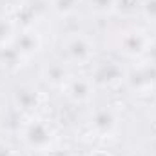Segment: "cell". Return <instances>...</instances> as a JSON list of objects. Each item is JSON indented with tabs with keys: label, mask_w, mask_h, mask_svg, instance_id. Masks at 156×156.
Returning <instances> with one entry per match:
<instances>
[{
	"label": "cell",
	"mask_w": 156,
	"mask_h": 156,
	"mask_svg": "<svg viewBox=\"0 0 156 156\" xmlns=\"http://www.w3.org/2000/svg\"><path fill=\"white\" fill-rule=\"evenodd\" d=\"M22 140L26 142L27 147H31L35 151H44L49 147V144L53 140L51 127L47 123H44L42 120H31L22 129Z\"/></svg>",
	"instance_id": "1"
},
{
	"label": "cell",
	"mask_w": 156,
	"mask_h": 156,
	"mask_svg": "<svg viewBox=\"0 0 156 156\" xmlns=\"http://www.w3.org/2000/svg\"><path fill=\"white\" fill-rule=\"evenodd\" d=\"M147 47H149V38L142 31L131 29L120 37V51L127 56H140L147 51Z\"/></svg>",
	"instance_id": "2"
},
{
	"label": "cell",
	"mask_w": 156,
	"mask_h": 156,
	"mask_svg": "<svg viewBox=\"0 0 156 156\" xmlns=\"http://www.w3.org/2000/svg\"><path fill=\"white\" fill-rule=\"evenodd\" d=\"M66 53L73 62L83 64L93 56V44L83 35H75L66 42Z\"/></svg>",
	"instance_id": "3"
},
{
	"label": "cell",
	"mask_w": 156,
	"mask_h": 156,
	"mask_svg": "<svg viewBox=\"0 0 156 156\" xmlns=\"http://www.w3.org/2000/svg\"><path fill=\"white\" fill-rule=\"evenodd\" d=\"M67 96L76 102V104H85L93 96V83L85 78H76L67 83Z\"/></svg>",
	"instance_id": "4"
},
{
	"label": "cell",
	"mask_w": 156,
	"mask_h": 156,
	"mask_svg": "<svg viewBox=\"0 0 156 156\" xmlns=\"http://www.w3.org/2000/svg\"><path fill=\"white\" fill-rule=\"evenodd\" d=\"M115 116L109 111H96V115L93 118V125L98 133H109L115 127Z\"/></svg>",
	"instance_id": "5"
},
{
	"label": "cell",
	"mask_w": 156,
	"mask_h": 156,
	"mask_svg": "<svg viewBox=\"0 0 156 156\" xmlns=\"http://www.w3.org/2000/svg\"><path fill=\"white\" fill-rule=\"evenodd\" d=\"M15 96H16L18 105L24 107V109H29V107H33L37 104V93L31 91V89H18Z\"/></svg>",
	"instance_id": "6"
},
{
	"label": "cell",
	"mask_w": 156,
	"mask_h": 156,
	"mask_svg": "<svg viewBox=\"0 0 156 156\" xmlns=\"http://www.w3.org/2000/svg\"><path fill=\"white\" fill-rule=\"evenodd\" d=\"M76 7H78V0H53V9L62 16H67V15L75 13Z\"/></svg>",
	"instance_id": "7"
},
{
	"label": "cell",
	"mask_w": 156,
	"mask_h": 156,
	"mask_svg": "<svg viewBox=\"0 0 156 156\" xmlns=\"http://www.w3.org/2000/svg\"><path fill=\"white\" fill-rule=\"evenodd\" d=\"M140 9H142V15L147 20L156 22V0H144L140 4Z\"/></svg>",
	"instance_id": "8"
},
{
	"label": "cell",
	"mask_w": 156,
	"mask_h": 156,
	"mask_svg": "<svg viewBox=\"0 0 156 156\" xmlns=\"http://www.w3.org/2000/svg\"><path fill=\"white\" fill-rule=\"evenodd\" d=\"M64 78H66V73H64L62 66L55 64V66H51L47 69V80H51V82H62Z\"/></svg>",
	"instance_id": "9"
},
{
	"label": "cell",
	"mask_w": 156,
	"mask_h": 156,
	"mask_svg": "<svg viewBox=\"0 0 156 156\" xmlns=\"http://www.w3.org/2000/svg\"><path fill=\"white\" fill-rule=\"evenodd\" d=\"M11 37H13V29H11L9 22L0 18V45H4L7 40H11Z\"/></svg>",
	"instance_id": "10"
},
{
	"label": "cell",
	"mask_w": 156,
	"mask_h": 156,
	"mask_svg": "<svg viewBox=\"0 0 156 156\" xmlns=\"http://www.w3.org/2000/svg\"><path fill=\"white\" fill-rule=\"evenodd\" d=\"M91 156H111V154H107L105 151H98V153H94V154H91Z\"/></svg>",
	"instance_id": "11"
},
{
	"label": "cell",
	"mask_w": 156,
	"mask_h": 156,
	"mask_svg": "<svg viewBox=\"0 0 156 156\" xmlns=\"http://www.w3.org/2000/svg\"><path fill=\"white\" fill-rule=\"evenodd\" d=\"M2 104H4V96L0 94V109H2Z\"/></svg>",
	"instance_id": "12"
}]
</instances>
